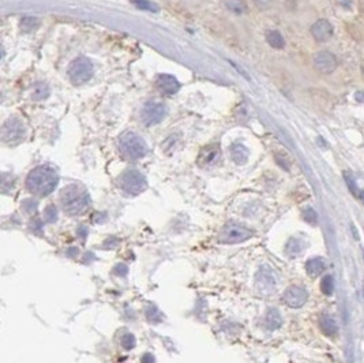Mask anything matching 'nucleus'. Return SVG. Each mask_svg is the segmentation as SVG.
<instances>
[{"instance_id":"f257e3e1","label":"nucleus","mask_w":364,"mask_h":363,"mask_svg":"<svg viewBox=\"0 0 364 363\" xmlns=\"http://www.w3.org/2000/svg\"><path fill=\"white\" fill-rule=\"evenodd\" d=\"M59 183V176L53 168L40 165L30 171L26 178V187L32 194L38 197L49 196Z\"/></svg>"},{"instance_id":"c85d7f7f","label":"nucleus","mask_w":364,"mask_h":363,"mask_svg":"<svg viewBox=\"0 0 364 363\" xmlns=\"http://www.w3.org/2000/svg\"><path fill=\"white\" fill-rule=\"evenodd\" d=\"M304 218L305 221L311 222V224H315V222H317V213H315L313 209H307L304 212Z\"/></svg>"},{"instance_id":"6ab92c4d","label":"nucleus","mask_w":364,"mask_h":363,"mask_svg":"<svg viewBox=\"0 0 364 363\" xmlns=\"http://www.w3.org/2000/svg\"><path fill=\"white\" fill-rule=\"evenodd\" d=\"M266 41L269 45L275 49H283L285 47V40L283 35L277 30H269L266 33Z\"/></svg>"},{"instance_id":"f3484780","label":"nucleus","mask_w":364,"mask_h":363,"mask_svg":"<svg viewBox=\"0 0 364 363\" xmlns=\"http://www.w3.org/2000/svg\"><path fill=\"white\" fill-rule=\"evenodd\" d=\"M265 325L269 330H275L283 325V317H281L278 310L269 309V312L266 313V317H265Z\"/></svg>"},{"instance_id":"39448f33","label":"nucleus","mask_w":364,"mask_h":363,"mask_svg":"<svg viewBox=\"0 0 364 363\" xmlns=\"http://www.w3.org/2000/svg\"><path fill=\"white\" fill-rule=\"evenodd\" d=\"M119 186L128 196H138L148 187L145 176L136 170H127L119 179Z\"/></svg>"},{"instance_id":"aec40b11","label":"nucleus","mask_w":364,"mask_h":363,"mask_svg":"<svg viewBox=\"0 0 364 363\" xmlns=\"http://www.w3.org/2000/svg\"><path fill=\"white\" fill-rule=\"evenodd\" d=\"M49 96V86L44 82H37L33 86V92H32V98L34 101H41Z\"/></svg>"},{"instance_id":"412c9836","label":"nucleus","mask_w":364,"mask_h":363,"mask_svg":"<svg viewBox=\"0 0 364 363\" xmlns=\"http://www.w3.org/2000/svg\"><path fill=\"white\" fill-rule=\"evenodd\" d=\"M225 7L233 14H244L247 11V5L244 0H224Z\"/></svg>"},{"instance_id":"4be33fe9","label":"nucleus","mask_w":364,"mask_h":363,"mask_svg":"<svg viewBox=\"0 0 364 363\" xmlns=\"http://www.w3.org/2000/svg\"><path fill=\"white\" fill-rule=\"evenodd\" d=\"M40 26V21L37 18L33 17H25L21 21V29L22 32L25 33H30V32H34Z\"/></svg>"},{"instance_id":"bb28decb","label":"nucleus","mask_w":364,"mask_h":363,"mask_svg":"<svg viewBox=\"0 0 364 363\" xmlns=\"http://www.w3.org/2000/svg\"><path fill=\"white\" fill-rule=\"evenodd\" d=\"M56 218H58V210L53 205H49L45 210V220L48 222H53L56 221Z\"/></svg>"},{"instance_id":"473e14b6","label":"nucleus","mask_w":364,"mask_h":363,"mask_svg":"<svg viewBox=\"0 0 364 363\" xmlns=\"http://www.w3.org/2000/svg\"><path fill=\"white\" fill-rule=\"evenodd\" d=\"M355 98L357 100V101H359V103H364V90H359V92H356Z\"/></svg>"},{"instance_id":"2eb2a0df","label":"nucleus","mask_w":364,"mask_h":363,"mask_svg":"<svg viewBox=\"0 0 364 363\" xmlns=\"http://www.w3.org/2000/svg\"><path fill=\"white\" fill-rule=\"evenodd\" d=\"M231 156H232V160L236 162L237 165H243L248 160L250 152L243 144H233L232 148H231Z\"/></svg>"},{"instance_id":"4468645a","label":"nucleus","mask_w":364,"mask_h":363,"mask_svg":"<svg viewBox=\"0 0 364 363\" xmlns=\"http://www.w3.org/2000/svg\"><path fill=\"white\" fill-rule=\"evenodd\" d=\"M156 85L162 93L165 94H175L180 89V83L178 79L170 74H160L156 78Z\"/></svg>"},{"instance_id":"9b49d317","label":"nucleus","mask_w":364,"mask_h":363,"mask_svg":"<svg viewBox=\"0 0 364 363\" xmlns=\"http://www.w3.org/2000/svg\"><path fill=\"white\" fill-rule=\"evenodd\" d=\"M309 299V292L303 287L292 286L284 292V302L289 308L299 309Z\"/></svg>"},{"instance_id":"cd10ccee","label":"nucleus","mask_w":364,"mask_h":363,"mask_svg":"<svg viewBox=\"0 0 364 363\" xmlns=\"http://www.w3.org/2000/svg\"><path fill=\"white\" fill-rule=\"evenodd\" d=\"M345 180H347L348 183V187H349V190H351V192H353V196L357 197V186H356L355 180L352 179V176H349L348 174H345Z\"/></svg>"},{"instance_id":"6e6552de","label":"nucleus","mask_w":364,"mask_h":363,"mask_svg":"<svg viewBox=\"0 0 364 363\" xmlns=\"http://www.w3.org/2000/svg\"><path fill=\"white\" fill-rule=\"evenodd\" d=\"M166 109L164 104L158 103V101H148L142 108L141 119L146 126H154L164 119Z\"/></svg>"},{"instance_id":"a211bd4d","label":"nucleus","mask_w":364,"mask_h":363,"mask_svg":"<svg viewBox=\"0 0 364 363\" xmlns=\"http://www.w3.org/2000/svg\"><path fill=\"white\" fill-rule=\"evenodd\" d=\"M319 328L326 336H334L339 332V326L335 324V321L327 316H323L319 320Z\"/></svg>"},{"instance_id":"72a5a7b5","label":"nucleus","mask_w":364,"mask_h":363,"mask_svg":"<svg viewBox=\"0 0 364 363\" xmlns=\"http://www.w3.org/2000/svg\"><path fill=\"white\" fill-rule=\"evenodd\" d=\"M361 200H363V202H364V191L361 192Z\"/></svg>"},{"instance_id":"f03ea898","label":"nucleus","mask_w":364,"mask_h":363,"mask_svg":"<svg viewBox=\"0 0 364 363\" xmlns=\"http://www.w3.org/2000/svg\"><path fill=\"white\" fill-rule=\"evenodd\" d=\"M60 202L63 209L71 216L83 213L90 205V197L85 188L78 184H70L60 192Z\"/></svg>"},{"instance_id":"0eeeda50","label":"nucleus","mask_w":364,"mask_h":363,"mask_svg":"<svg viewBox=\"0 0 364 363\" xmlns=\"http://www.w3.org/2000/svg\"><path fill=\"white\" fill-rule=\"evenodd\" d=\"M251 236H253V231L246 228L244 226L236 224V222H231L228 226H225L224 230L221 231L218 240H220L221 243L233 244L250 239Z\"/></svg>"},{"instance_id":"7ed1b4c3","label":"nucleus","mask_w":364,"mask_h":363,"mask_svg":"<svg viewBox=\"0 0 364 363\" xmlns=\"http://www.w3.org/2000/svg\"><path fill=\"white\" fill-rule=\"evenodd\" d=\"M119 149L124 157L138 160L148 153V145L139 134L134 131H126L119 138Z\"/></svg>"},{"instance_id":"7c9ffc66","label":"nucleus","mask_w":364,"mask_h":363,"mask_svg":"<svg viewBox=\"0 0 364 363\" xmlns=\"http://www.w3.org/2000/svg\"><path fill=\"white\" fill-rule=\"evenodd\" d=\"M141 362L142 363H154V358H153L152 354H145L144 356H142V359H141Z\"/></svg>"},{"instance_id":"dca6fc26","label":"nucleus","mask_w":364,"mask_h":363,"mask_svg":"<svg viewBox=\"0 0 364 363\" xmlns=\"http://www.w3.org/2000/svg\"><path fill=\"white\" fill-rule=\"evenodd\" d=\"M325 269H326V264L322 258H313V260L307 261V264H305V270L311 277H317L323 273Z\"/></svg>"},{"instance_id":"5701e85b","label":"nucleus","mask_w":364,"mask_h":363,"mask_svg":"<svg viewBox=\"0 0 364 363\" xmlns=\"http://www.w3.org/2000/svg\"><path fill=\"white\" fill-rule=\"evenodd\" d=\"M303 248H304V244L299 239H291L288 244H287V253H288L289 256H296Z\"/></svg>"},{"instance_id":"423d86ee","label":"nucleus","mask_w":364,"mask_h":363,"mask_svg":"<svg viewBox=\"0 0 364 363\" xmlns=\"http://www.w3.org/2000/svg\"><path fill=\"white\" fill-rule=\"evenodd\" d=\"M26 137V128L21 120L17 118H10L2 127V139L7 145H17Z\"/></svg>"},{"instance_id":"ddd939ff","label":"nucleus","mask_w":364,"mask_h":363,"mask_svg":"<svg viewBox=\"0 0 364 363\" xmlns=\"http://www.w3.org/2000/svg\"><path fill=\"white\" fill-rule=\"evenodd\" d=\"M311 36L318 43H325L333 36V25L327 19H318L311 26Z\"/></svg>"},{"instance_id":"f8f14e48","label":"nucleus","mask_w":364,"mask_h":363,"mask_svg":"<svg viewBox=\"0 0 364 363\" xmlns=\"http://www.w3.org/2000/svg\"><path fill=\"white\" fill-rule=\"evenodd\" d=\"M221 150L218 145H209L201 150L198 156V164L201 167L208 168L212 165H216L220 161Z\"/></svg>"},{"instance_id":"1a4fd4ad","label":"nucleus","mask_w":364,"mask_h":363,"mask_svg":"<svg viewBox=\"0 0 364 363\" xmlns=\"http://www.w3.org/2000/svg\"><path fill=\"white\" fill-rule=\"evenodd\" d=\"M255 286L258 288V291L263 295H270L271 292L275 291V286H277V278H275L274 272L269 268L267 265H263L257 273V278H255Z\"/></svg>"},{"instance_id":"20e7f679","label":"nucleus","mask_w":364,"mask_h":363,"mask_svg":"<svg viewBox=\"0 0 364 363\" xmlns=\"http://www.w3.org/2000/svg\"><path fill=\"white\" fill-rule=\"evenodd\" d=\"M94 67L92 62L88 58L80 56L75 59L68 69V78L71 81L72 85L79 86L90 81V78L93 77Z\"/></svg>"},{"instance_id":"393cba45","label":"nucleus","mask_w":364,"mask_h":363,"mask_svg":"<svg viewBox=\"0 0 364 363\" xmlns=\"http://www.w3.org/2000/svg\"><path fill=\"white\" fill-rule=\"evenodd\" d=\"M334 290V280L331 276H325L321 282V291L325 295H331Z\"/></svg>"},{"instance_id":"c756f323","label":"nucleus","mask_w":364,"mask_h":363,"mask_svg":"<svg viewBox=\"0 0 364 363\" xmlns=\"http://www.w3.org/2000/svg\"><path fill=\"white\" fill-rule=\"evenodd\" d=\"M254 3L257 6H258L259 9H267V7H270L271 3H273V0H254Z\"/></svg>"},{"instance_id":"a878e982","label":"nucleus","mask_w":364,"mask_h":363,"mask_svg":"<svg viewBox=\"0 0 364 363\" xmlns=\"http://www.w3.org/2000/svg\"><path fill=\"white\" fill-rule=\"evenodd\" d=\"M122 346H123L126 350H131L132 347L135 346V338H134L131 333L124 334L123 339H122Z\"/></svg>"},{"instance_id":"b1692460","label":"nucleus","mask_w":364,"mask_h":363,"mask_svg":"<svg viewBox=\"0 0 364 363\" xmlns=\"http://www.w3.org/2000/svg\"><path fill=\"white\" fill-rule=\"evenodd\" d=\"M132 5L136 6L139 10H145V11H153V13H157L158 11V6L149 2V0H131Z\"/></svg>"},{"instance_id":"2f4dec72","label":"nucleus","mask_w":364,"mask_h":363,"mask_svg":"<svg viewBox=\"0 0 364 363\" xmlns=\"http://www.w3.org/2000/svg\"><path fill=\"white\" fill-rule=\"evenodd\" d=\"M115 272L120 274V276H126V273H127V268H126L124 265H118L116 266V269H115Z\"/></svg>"},{"instance_id":"9d476101","label":"nucleus","mask_w":364,"mask_h":363,"mask_svg":"<svg viewBox=\"0 0 364 363\" xmlns=\"http://www.w3.org/2000/svg\"><path fill=\"white\" fill-rule=\"evenodd\" d=\"M314 67L318 73L331 74L337 69V59L335 56L329 51L317 52L313 58Z\"/></svg>"}]
</instances>
